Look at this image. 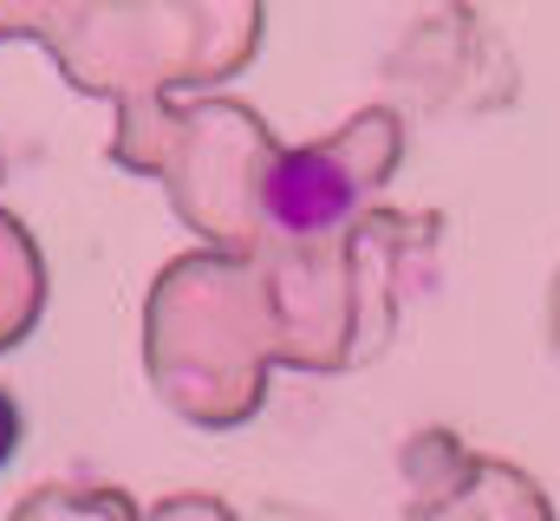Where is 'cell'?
<instances>
[{
  "mask_svg": "<svg viewBox=\"0 0 560 521\" xmlns=\"http://www.w3.org/2000/svg\"><path fill=\"white\" fill-rule=\"evenodd\" d=\"M352 196H359V183L339 163V143L280 157L275 170H268V183H261V209L287 235H326V229H339L346 209H352Z\"/></svg>",
  "mask_w": 560,
  "mask_h": 521,
  "instance_id": "cell-1",
  "label": "cell"
},
{
  "mask_svg": "<svg viewBox=\"0 0 560 521\" xmlns=\"http://www.w3.org/2000/svg\"><path fill=\"white\" fill-rule=\"evenodd\" d=\"M13 450H20V404L0 391V470L13 463Z\"/></svg>",
  "mask_w": 560,
  "mask_h": 521,
  "instance_id": "cell-2",
  "label": "cell"
}]
</instances>
